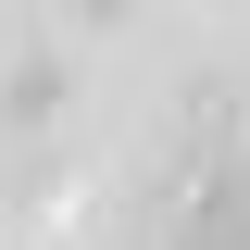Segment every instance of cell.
<instances>
[{"mask_svg":"<svg viewBox=\"0 0 250 250\" xmlns=\"http://www.w3.org/2000/svg\"><path fill=\"white\" fill-rule=\"evenodd\" d=\"M175 250H250V188H200L175 213Z\"/></svg>","mask_w":250,"mask_h":250,"instance_id":"6da1fadb","label":"cell"},{"mask_svg":"<svg viewBox=\"0 0 250 250\" xmlns=\"http://www.w3.org/2000/svg\"><path fill=\"white\" fill-rule=\"evenodd\" d=\"M13 113H25V125L62 113V62H25V75H13Z\"/></svg>","mask_w":250,"mask_h":250,"instance_id":"7a4b0ae2","label":"cell"}]
</instances>
